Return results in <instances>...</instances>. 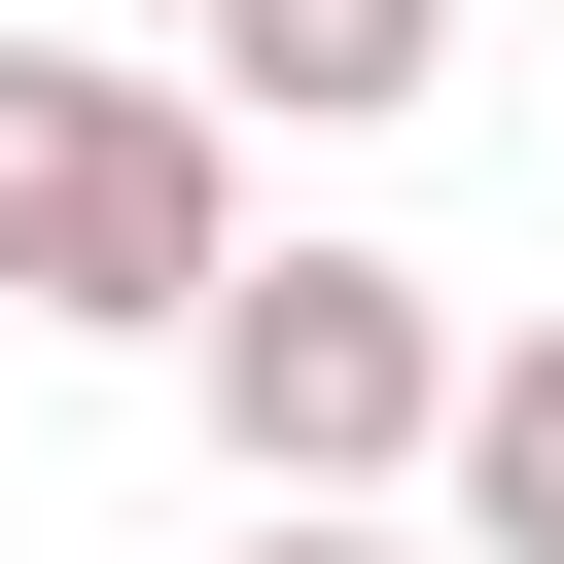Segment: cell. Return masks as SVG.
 I'll use <instances>...</instances> for the list:
<instances>
[{"instance_id":"6da1fadb","label":"cell","mask_w":564,"mask_h":564,"mask_svg":"<svg viewBox=\"0 0 564 564\" xmlns=\"http://www.w3.org/2000/svg\"><path fill=\"white\" fill-rule=\"evenodd\" d=\"M176 388H212L247 529H388V494H423V423H458V317H423L388 247H212Z\"/></svg>"},{"instance_id":"3957f363","label":"cell","mask_w":564,"mask_h":564,"mask_svg":"<svg viewBox=\"0 0 564 564\" xmlns=\"http://www.w3.org/2000/svg\"><path fill=\"white\" fill-rule=\"evenodd\" d=\"M423 70H458V0H212V70H176V106H212V141H247V106H282V141H388Z\"/></svg>"},{"instance_id":"5b68a950","label":"cell","mask_w":564,"mask_h":564,"mask_svg":"<svg viewBox=\"0 0 564 564\" xmlns=\"http://www.w3.org/2000/svg\"><path fill=\"white\" fill-rule=\"evenodd\" d=\"M247 564H423V529H247Z\"/></svg>"},{"instance_id":"277c9868","label":"cell","mask_w":564,"mask_h":564,"mask_svg":"<svg viewBox=\"0 0 564 564\" xmlns=\"http://www.w3.org/2000/svg\"><path fill=\"white\" fill-rule=\"evenodd\" d=\"M423 494H458V564H564V317H494V352H458Z\"/></svg>"},{"instance_id":"7a4b0ae2","label":"cell","mask_w":564,"mask_h":564,"mask_svg":"<svg viewBox=\"0 0 564 564\" xmlns=\"http://www.w3.org/2000/svg\"><path fill=\"white\" fill-rule=\"evenodd\" d=\"M212 247H247V141H212L176 70H106V35H0V317L176 352V317H212Z\"/></svg>"}]
</instances>
